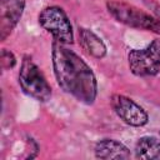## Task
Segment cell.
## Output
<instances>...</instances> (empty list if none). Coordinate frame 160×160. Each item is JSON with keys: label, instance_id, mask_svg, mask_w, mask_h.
Returning <instances> with one entry per match:
<instances>
[{"label": "cell", "instance_id": "277c9868", "mask_svg": "<svg viewBox=\"0 0 160 160\" xmlns=\"http://www.w3.org/2000/svg\"><path fill=\"white\" fill-rule=\"evenodd\" d=\"M39 24L52 35L54 40L64 45L72 44L74 32L66 12L59 6H48L39 14Z\"/></svg>", "mask_w": 160, "mask_h": 160}, {"label": "cell", "instance_id": "9c48e42d", "mask_svg": "<svg viewBox=\"0 0 160 160\" xmlns=\"http://www.w3.org/2000/svg\"><path fill=\"white\" fill-rule=\"evenodd\" d=\"M79 40L84 50H86L91 56L101 59L106 55V46L102 40L91 30L80 28L79 29Z\"/></svg>", "mask_w": 160, "mask_h": 160}, {"label": "cell", "instance_id": "7c38bea8", "mask_svg": "<svg viewBox=\"0 0 160 160\" xmlns=\"http://www.w3.org/2000/svg\"><path fill=\"white\" fill-rule=\"evenodd\" d=\"M152 12L155 14V16H156L158 19H160V6L152 5Z\"/></svg>", "mask_w": 160, "mask_h": 160}, {"label": "cell", "instance_id": "30bf717a", "mask_svg": "<svg viewBox=\"0 0 160 160\" xmlns=\"http://www.w3.org/2000/svg\"><path fill=\"white\" fill-rule=\"evenodd\" d=\"M135 155L142 160H160V139L142 136L135 145Z\"/></svg>", "mask_w": 160, "mask_h": 160}, {"label": "cell", "instance_id": "ba28073f", "mask_svg": "<svg viewBox=\"0 0 160 160\" xmlns=\"http://www.w3.org/2000/svg\"><path fill=\"white\" fill-rule=\"evenodd\" d=\"M95 156L104 160H122L131 156L130 150L120 141L114 139H104L95 145Z\"/></svg>", "mask_w": 160, "mask_h": 160}, {"label": "cell", "instance_id": "8fae6325", "mask_svg": "<svg viewBox=\"0 0 160 160\" xmlns=\"http://www.w3.org/2000/svg\"><path fill=\"white\" fill-rule=\"evenodd\" d=\"M16 64V59L14 56V54L11 51H8V50H2L1 51V66L4 69H11L14 68Z\"/></svg>", "mask_w": 160, "mask_h": 160}, {"label": "cell", "instance_id": "7a4b0ae2", "mask_svg": "<svg viewBox=\"0 0 160 160\" xmlns=\"http://www.w3.org/2000/svg\"><path fill=\"white\" fill-rule=\"evenodd\" d=\"M106 8L109 14L119 22L135 29L152 31L160 35V19L156 16H152L124 1H108Z\"/></svg>", "mask_w": 160, "mask_h": 160}, {"label": "cell", "instance_id": "8992f818", "mask_svg": "<svg viewBox=\"0 0 160 160\" xmlns=\"http://www.w3.org/2000/svg\"><path fill=\"white\" fill-rule=\"evenodd\" d=\"M111 106L115 114L128 125L131 126H144L148 120V112L134 100L128 96L115 94L111 96Z\"/></svg>", "mask_w": 160, "mask_h": 160}, {"label": "cell", "instance_id": "3957f363", "mask_svg": "<svg viewBox=\"0 0 160 160\" xmlns=\"http://www.w3.org/2000/svg\"><path fill=\"white\" fill-rule=\"evenodd\" d=\"M19 84L25 94L38 101H48L51 98V88L44 74L30 56H25L19 71Z\"/></svg>", "mask_w": 160, "mask_h": 160}, {"label": "cell", "instance_id": "52a82bcc", "mask_svg": "<svg viewBox=\"0 0 160 160\" xmlns=\"http://www.w3.org/2000/svg\"><path fill=\"white\" fill-rule=\"evenodd\" d=\"M25 0H0V39L5 40L19 22Z\"/></svg>", "mask_w": 160, "mask_h": 160}, {"label": "cell", "instance_id": "6da1fadb", "mask_svg": "<svg viewBox=\"0 0 160 160\" xmlns=\"http://www.w3.org/2000/svg\"><path fill=\"white\" fill-rule=\"evenodd\" d=\"M52 68L59 86L76 100L84 104H92L98 82L90 66L72 50L64 44H52Z\"/></svg>", "mask_w": 160, "mask_h": 160}, {"label": "cell", "instance_id": "5b68a950", "mask_svg": "<svg viewBox=\"0 0 160 160\" xmlns=\"http://www.w3.org/2000/svg\"><path fill=\"white\" fill-rule=\"evenodd\" d=\"M130 71L136 76H154L160 70V39L144 49H134L128 55Z\"/></svg>", "mask_w": 160, "mask_h": 160}]
</instances>
